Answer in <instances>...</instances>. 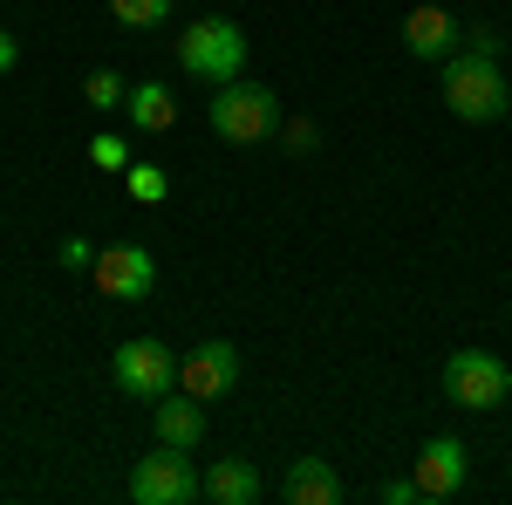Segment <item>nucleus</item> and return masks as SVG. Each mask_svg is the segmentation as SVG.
I'll list each match as a JSON object with an SVG mask.
<instances>
[{
	"mask_svg": "<svg viewBox=\"0 0 512 505\" xmlns=\"http://www.w3.org/2000/svg\"><path fill=\"white\" fill-rule=\"evenodd\" d=\"M198 437H205V410H198V396H158V444H178V451H198Z\"/></svg>",
	"mask_w": 512,
	"mask_h": 505,
	"instance_id": "nucleus-13",
	"label": "nucleus"
},
{
	"mask_svg": "<svg viewBox=\"0 0 512 505\" xmlns=\"http://www.w3.org/2000/svg\"><path fill=\"white\" fill-rule=\"evenodd\" d=\"M198 492H205V478L192 471V451H178V444H158L151 458L130 465V499L137 505H185Z\"/></svg>",
	"mask_w": 512,
	"mask_h": 505,
	"instance_id": "nucleus-6",
	"label": "nucleus"
},
{
	"mask_svg": "<svg viewBox=\"0 0 512 505\" xmlns=\"http://www.w3.org/2000/svg\"><path fill=\"white\" fill-rule=\"evenodd\" d=\"M205 499H219V505H253V499H260V471L246 465V458H219V465L205 471Z\"/></svg>",
	"mask_w": 512,
	"mask_h": 505,
	"instance_id": "nucleus-14",
	"label": "nucleus"
},
{
	"mask_svg": "<svg viewBox=\"0 0 512 505\" xmlns=\"http://www.w3.org/2000/svg\"><path fill=\"white\" fill-rule=\"evenodd\" d=\"M82 96H89L96 110H117V103L130 96V89H123V76H117V69H96V76L82 82Z\"/></svg>",
	"mask_w": 512,
	"mask_h": 505,
	"instance_id": "nucleus-18",
	"label": "nucleus"
},
{
	"mask_svg": "<svg viewBox=\"0 0 512 505\" xmlns=\"http://www.w3.org/2000/svg\"><path fill=\"white\" fill-rule=\"evenodd\" d=\"M458 35H465V28H458V14H451V7H437V0H424V7H410V14H403V48H410V55H424V62H444V55L458 48Z\"/></svg>",
	"mask_w": 512,
	"mask_h": 505,
	"instance_id": "nucleus-10",
	"label": "nucleus"
},
{
	"mask_svg": "<svg viewBox=\"0 0 512 505\" xmlns=\"http://www.w3.org/2000/svg\"><path fill=\"white\" fill-rule=\"evenodd\" d=\"M178 69L198 82H233L246 76V35H239V21H226V14H205V21H192L185 35H178Z\"/></svg>",
	"mask_w": 512,
	"mask_h": 505,
	"instance_id": "nucleus-3",
	"label": "nucleus"
},
{
	"mask_svg": "<svg viewBox=\"0 0 512 505\" xmlns=\"http://www.w3.org/2000/svg\"><path fill=\"white\" fill-rule=\"evenodd\" d=\"M458 48H472V55H499V28H465Z\"/></svg>",
	"mask_w": 512,
	"mask_h": 505,
	"instance_id": "nucleus-21",
	"label": "nucleus"
},
{
	"mask_svg": "<svg viewBox=\"0 0 512 505\" xmlns=\"http://www.w3.org/2000/svg\"><path fill=\"white\" fill-rule=\"evenodd\" d=\"M465 471H472V451H465L458 437H431V444L417 451L410 478H417V492H424V499H458Z\"/></svg>",
	"mask_w": 512,
	"mask_h": 505,
	"instance_id": "nucleus-9",
	"label": "nucleus"
},
{
	"mask_svg": "<svg viewBox=\"0 0 512 505\" xmlns=\"http://www.w3.org/2000/svg\"><path fill=\"white\" fill-rule=\"evenodd\" d=\"M417 499H424L417 478H390V485H383V505H417Z\"/></svg>",
	"mask_w": 512,
	"mask_h": 505,
	"instance_id": "nucleus-22",
	"label": "nucleus"
},
{
	"mask_svg": "<svg viewBox=\"0 0 512 505\" xmlns=\"http://www.w3.org/2000/svg\"><path fill=\"white\" fill-rule=\"evenodd\" d=\"M89 164H96V171H130V144H123L117 130H96V137H89Z\"/></svg>",
	"mask_w": 512,
	"mask_h": 505,
	"instance_id": "nucleus-17",
	"label": "nucleus"
},
{
	"mask_svg": "<svg viewBox=\"0 0 512 505\" xmlns=\"http://www.w3.org/2000/svg\"><path fill=\"white\" fill-rule=\"evenodd\" d=\"M96 253H103V246H89V239H62V246H55V260H62V267H69V273H76V267H96Z\"/></svg>",
	"mask_w": 512,
	"mask_h": 505,
	"instance_id": "nucleus-20",
	"label": "nucleus"
},
{
	"mask_svg": "<svg viewBox=\"0 0 512 505\" xmlns=\"http://www.w3.org/2000/svg\"><path fill=\"white\" fill-rule=\"evenodd\" d=\"M444 396H451L458 410H499L512 396V369L492 349H458L444 362Z\"/></svg>",
	"mask_w": 512,
	"mask_h": 505,
	"instance_id": "nucleus-5",
	"label": "nucleus"
},
{
	"mask_svg": "<svg viewBox=\"0 0 512 505\" xmlns=\"http://www.w3.org/2000/svg\"><path fill=\"white\" fill-rule=\"evenodd\" d=\"M14 69H21V41L0 28V76H14Z\"/></svg>",
	"mask_w": 512,
	"mask_h": 505,
	"instance_id": "nucleus-23",
	"label": "nucleus"
},
{
	"mask_svg": "<svg viewBox=\"0 0 512 505\" xmlns=\"http://www.w3.org/2000/svg\"><path fill=\"white\" fill-rule=\"evenodd\" d=\"M212 130L226 137V144H267V137H280V96L267 89V82H219L212 89Z\"/></svg>",
	"mask_w": 512,
	"mask_h": 505,
	"instance_id": "nucleus-2",
	"label": "nucleus"
},
{
	"mask_svg": "<svg viewBox=\"0 0 512 505\" xmlns=\"http://www.w3.org/2000/svg\"><path fill=\"white\" fill-rule=\"evenodd\" d=\"M110 376H117L123 396L158 403V396L178 389V355L164 349L158 335H130V342H117V355H110Z\"/></svg>",
	"mask_w": 512,
	"mask_h": 505,
	"instance_id": "nucleus-4",
	"label": "nucleus"
},
{
	"mask_svg": "<svg viewBox=\"0 0 512 505\" xmlns=\"http://www.w3.org/2000/svg\"><path fill=\"white\" fill-rule=\"evenodd\" d=\"M178 383H185V396H198V403H212V396H233L239 389V349L233 342H198L185 362H178Z\"/></svg>",
	"mask_w": 512,
	"mask_h": 505,
	"instance_id": "nucleus-8",
	"label": "nucleus"
},
{
	"mask_svg": "<svg viewBox=\"0 0 512 505\" xmlns=\"http://www.w3.org/2000/svg\"><path fill=\"white\" fill-rule=\"evenodd\" d=\"M123 185H130V198H137V205H164L171 171H164V164H130V171H123Z\"/></svg>",
	"mask_w": 512,
	"mask_h": 505,
	"instance_id": "nucleus-15",
	"label": "nucleus"
},
{
	"mask_svg": "<svg viewBox=\"0 0 512 505\" xmlns=\"http://www.w3.org/2000/svg\"><path fill=\"white\" fill-rule=\"evenodd\" d=\"M280 144H287V151H315V144H321V130H315L308 117H294V123L280 117Z\"/></svg>",
	"mask_w": 512,
	"mask_h": 505,
	"instance_id": "nucleus-19",
	"label": "nucleus"
},
{
	"mask_svg": "<svg viewBox=\"0 0 512 505\" xmlns=\"http://www.w3.org/2000/svg\"><path fill=\"white\" fill-rule=\"evenodd\" d=\"M89 273H96V294L103 301H151V287H158V260L144 246H130V239L123 246H103Z\"/></svg>",
	"mask_w": 512,
	"mask_h": 505,
	"instance_id": "nucleus-7",
	"label": "nucleus"
},
{
	"mask_svg": "<svg viewBox=\"0 0 512 505\" xmlns=\"http://www.w3.org/2000/svg\"><path fill=\"white\" fill-rule=\"evenodd\" d=\"M123 103H130V130H144V137H164V130L178 123V96H171L164 82H137Z\"/></svg>",
	"mask_w": 512,
	"mask_h": 505,
	"instance_id": "nucleus-12",
	"label": "nucleus"
},
{
	"mask_svg": "<svg viewBox=\"0 0 512 505\" xmlns=\"http://www.w3.org/2000/svg\"><path fill=\"white\" fill-rule=\"evenodd\" d=\"M280 492H287V505H342L349 499L342 471L328 465V458H294L287 478H280Z\"/></svg>",
	"mask_w": 512,
	"mask_h": 505,
	"instance_id": "nucleus-11",
	"label": "nucleus"
},
{
	"mask_svg": "<svg viewBox=\"0 0 512 505\" xmlns=\"http://www.w3.org/2000/svg\"><path fill=\"white\" fill-rule=\"evenodd\" d=\"M444 110L465 123H499L512 110V82L499 69V55H472V48H458V55H444Z\"/></svg>",
	"mask_w": 512,
	"mask_h": 505,
	"instance_id": "nucleus-1",
	"label": "nucleus"
},
{
	"mask_svg": "<svg viewBox=\"0 0 512 505\" xmlns=\"http://www.w3.org/2000/svg\"><path fill=\"white\" fill-rule=\"evenodd\" d=\"M110 14H117V28H158V21H171V0H110Z\"/></svg>",
	"mask_w": 512,
	"mask_h": 505,
	"instance_id": "nucleus-16",
	"label": "nucleus"
}]
</instances>
